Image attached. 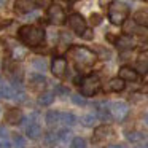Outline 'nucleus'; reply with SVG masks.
<instances>
[{
	"label": "nucleus",
	"mask_w": 148,
	"mask_h": 148,
	"mask_svg": "<svg viewBox=\"0 0 148 148\" xmlns=\"http://www.w3.org/2000/svg\"><path fill=\"white\" fill-rule=\"evenodd\" d=\"M59 115H61V113L56 112V110H49V112L46 113V123H48V124H54V123H58L59 121Z\"/></svg>",
	"instance_id": "obj_23"
},
{
	"label": "nucleus",
	"mask_w": 148,
	"mask_h": 148,
	"mask_svg": "<svg viewBox=\"0 0 148 148\" xmlns=\"http://www.w3.org/2000/svg\"><path fill=\"white\" fill-rule=\"evenodd\" d=\"M45 140H46V143H54V142L58 140V135H56L54 132H48L46 137H45Z\"/></svg>",
	"instance_id": "obj_29"
},
{
	"label": "nucleus",
	"mask_w": 148,
	"mask_h": 148,
	"mask_svg": "<svg viewBox=\"0 0 148 148\" xmlns=\"http://www.w3.org/2000/svg\"><path fill=\"white\" fill-rule=\"evenodd\" d=\"M110 113H112V116L116 121H123L129 113V107L124 102H115L112 105V108H110Z\"/></svg>",
	"instance_id": "obj_7"
},
{
	"label": "nucleus",
	"mask_w": 148,
	"mask_h": 148,
	"mask_svg": "<svg viewBox=\"0 0 148 148\" xmlns=\"http://www.w3.org/2000/svg\"><path fill=\"white\" fill-rule=\"evenodd\" d=\"M34 67L35 69H38V70H45V61H42V59H35L34 61Z\"/></svg>",
	"instance_id": "obj_31"
},
{
	"label": "nucleus",
	"mask_w": 148,
	"mask_h": 148,
	"mask_svg": "<svg viewBox=\"0 0 148 148\" xmlns=\"http://www.w3.org/2000/svg\"><path fill=\"white\" fill-rule=\"evenodd\" d=\"M0 91H2V97H5V99H14L18 92L16 88L11 86V84H2Z\"/></svg>",
	"instance_id": "obj_16"
},
{
	"label": "nucleus",
	"mask_w": 148,
	"mask_h": 148,
	"mask_svg": "<svg viewBox=\"0 0 148 148\" xmlns=\"http://www.w3.org/2000/svg\"><path fill=\"white\" fill-rule=\"evenodd\" d=\"M72 148H86V142L81 137H75L72 140Z\"/></svg>",
	"instance_id": "obj_26"
},
{
	"label": "nucleus",
	"mask_w": 148,
	"mask_h": 148,
	"mask_svg": "<svg viewBox=\"0 0 148 148\" xmlns=\"http://www.w3.org/2000/svg\"><path fill=\"white\" fill-rule=\"evenodd\" d=\"M91 19H92V24H100L102 18H100L99 14H92V18H91Z\"/></svg>",
	"instance_id": "obj_34"
},
{
	"label": "nucleus",
	"mask_w": 148,
	"mask_h": 148,
	"mask_svg": "<svg viewBox=\"0 0 148 148\" xmlns=\"http://www.w3.org/2000/svg\"><path fill=\"white\" fill-rule=\"evenodd\" d=\"M72 102L77 103V105H84L86 100H84V97H81V96H72Z\"/></svg>",
	"instance_id": "obj_30"
},
{
	"label": "nucleus",
	"mask_w": 148,
	"mask_h": 148,
	"mask_svg": "<svg viewBox=\"0 0 148 148\" xmlns=\"http://www.w3.org/2000/svg\"><path fill=\"white\" fill-rule=\"evenodd\" d=\"M99 51L102 53V54H100V58H102V59H107V58H110V56H112V54H110L108 51H105V49H103V48H99Z\"/></svg>",
	"instance_id": "obj_33"
},
{
	"label": "nucleus",
	"mask_w": 148,
	"mask_h": 148,
	"mask_svg": "<svg viewBox=\"0 0 148 148\" xmlns=\"http://www.w3.org/2000/svg\"><path fill=\"white\" fill-rule=\"evenodd\" d=\"M108 135H112V129H110V126H100V127L96 129V138H105L108 137Z\"/></svg>",
	"instance_id": "obj_20"
},
{
	"label": "nucleus",
	"mask_w": 148,
	"mask_h": 148,
	"mask_svg": "<svg viewBox=\"0 0 148 148\" xmlns=\"http://www.w3.org/2000/svg\"><path fill=\"white\" fill-rule=\"evenodd\" d=\"M65 70H67V61L64 58H54L51 62V72L54 77L62 78L65 75Z\"/></svg>",
	"instance_id": "obj_8"
},
{
	"label": "nucleus",
	"mask_w": 148,
	"mask_h": 148,
	"mask_svg": "<svg viewBox=\"0 0 148 148\" xmlns=\"http://www.w3.org/2000/svg\"><path fill=\"white\" fill-rule=\"evenodd\" d=\"M129 14V8L127 5H124L123 2H118V0H113L108 7V19L112 24L115 26H119L126 21Z\"/></svg>",
	"instance_id": "obj_3"
},
{
	"label": "nucleus",
	"mask_w": 148,
	"mask_h": 148,
	"mask_svg": "<svg viewBox=\"0 0 148 148\" xmlns=\"http://www.w3.org/2000/svg\"><path fill=\"white\" fill-rule=\"evenodd\" d=\"M135 70L140 75L148 73V58L147 56H140V58L137 59V62H135Z\"/></svg>",
	"instance_id": "obj_15"
},
{
	"label": "nucleus",
	"mask_w": 148,
	"mask_h": 148,
	"mask_svg": "<svg viewBox=\"0 0 148 148\" xmlns=\"http://www.w3.org/2000/svg\"><path fill=\"white\" fill-rule=\"evenodd\" d=\"M69 26H70V29L73 30L75 34L83 35V32L86 30V21H84V18L81 16V14L73 13V14L69 16Z\"/></svg>",
	"instance_id": "obj_6"
},
{
	"label": "nucleus",
	"mask_w": 148,
	"mask_h": 148,
	"mask_svg": "<svg viewBox=\"0 0 148 148\" xmlns=\"http://www.w3.org/2000/svg\"><path fill=\"white\" fill-rule=\"evenodd\" d=\"M32 10H35V2L34 0H18L14 3V11L21 14L30 13Z\"/></svg>",
	"instance_id": "obj_9"
},
{
	"label": "nucleus",
	"mask_w": 148,
	"mask_h": 148,
	"mask_svg": "<svg viewBox=\"0 0 148 148\" xmlns=\"http://www.w3.org/2000/svg\"><path fill=\"white\" fill-rule=\"evenodd\" d=\"M147 2H148V0H147Z\"/></svg>",
	"instance_id": "obj_40"
},
{
	"label": "nucleus",
	"mask_w": 148,
	"mask_h": 148,
	"mask_svg": "<svg viewBox=\"0 0 148 148\" xmlns=\"http://www.w3.org/2000/svg\"><path fill=\"white\" fill-rule=\"evenodd\" d=\"M26 54H27V51L23 46H19V45L11 46V56H13L14 61H23V59L26 58Z\"/></svg>",
	"instance_id": "obj_17"
},
{
	"label": "nucleus",
	"mask_w": 148,
	"mask_h": 148,
	"mask_svg": "<svg viewBox=\"0 0 148 148\" xmlns=\"http://www.w3.org/2000/svg\"><path fill=\"white\" fill-rule=\"evenodd\" d=\"M100 89V80L97 75H88L81 80V92L84 97H92Z\"/></svg>",
	"instance_id": "obj_4"
},
{
	"label": "nucleus",
	"mask_w": 148,
	"mask_h": 148,
	"mask_svg": "<svg viewBox=\"0 0 148 148\" xmlns=\"http://www.w3.org/2000/svg\"><path fill=\"white\" fill-rule=\"evenodd\" d=\"M53 102H54V94H53V92L40 94V97H38V103H40V105H51Z\"/></svg>",
	"instance_id": "obj_19"
},
{
	"label": "nucleus",
	"mask_w": 148,
	"mask_h": 148,
	"mask_svg": "<svg viewBox=\"0 0 148 148\" xmlns=\"http://www.w3.org/2000/svg\"><path fill=\"white\" fill-rule=\"evenodd\" d=\"M5 119H7L8 124L16 126V124H19L21 119H23V112H21L19 108H10L7 112V115H5Z\"/></svg>",
	"instance_id": "obj_10"
},
{
	"label": "nucleus",
	"mask_w": 148,
	"mask_h": 148,
	"mask_svg": "<svg viewBox=\"0 0 148 148\" xmlns=\"http://www.w3.org/2000/svg\"><path fill=\"white\" fill-rule=\"evenodd\" d=\"M119 77L124 81H137L138 80L137 70H134V69H131V67H121L119 69Z\"/></svg>",
	"instance_id": "obj_11"
},
{
	"label": "nucleus",
	"mask_w": 148,
	"mask_h": 148,
	"mask_svg": "<svg viewBox=\"0 0 148 148\" xmlns=\"http://www.w3.org/2000/svg\"><path fill=\"white\" fill-rule=\"evenodd\" d=\"M107 89L108 91H113V92H119V91L124 89V80L121 77L119 78H112L107 84Z\"/></svg>",
	"instance_id": "obj_14"
},
{
	"label": "nucleus",
	"mask_w": 148,
	"mask_h": 148,
	"mask_svg": "<svg viewBox=\"0 0 148 148\" xmlns=\"http://www.w3.org/2000/svg\"><path fill=\"white\" fill-rule=\"evenodd\" d=\"M26 132L30 138H38L40 135H42V127H40V124H37V123H32L30 126H27Z\"/></svg>",
	"instance_id": "obj_18"
},
{
	"label": "nucleus",
	"mask_w": 148,
	"mask_h": 148,
	"mask_svg": "<svg viewBox=\"0 0 148 148\" xmlns=\"http://www.w3.org/2000/svg\"><path fill=\"white\" fill-rule=\"evenodd\" d=\"M14 145H16V148H24L26 140H24L21 135H14Z\"/></svg>",
	"instance_id": "obj_28"
},
{
	"label": "nucleus",
	"mask_w": 148,
	"mask_h": 148,
	"mask_svg": "<svg viewBox=\"0 0 148 148\" xmlns=\"http://www.w3.org/2000/svg\"><path fill=\"white\" fill-rule=\"evenodd\" d=\"M142 138H143V135H142L140 132H129L127 134V140L129 142H140Z\"/></svg>",
	"instance_id": "obj_27"
},
{
	"label": "nucleus",
	"mask_w": 148,
	"mask_h": 148,
	"mask_svg": "<svg viewBox=\"0 0 148 148\" xmlns=\"http://www.w3.org/2000/svg\"><path fill=\"white\" fill-rule=\"evenodd\" d=\"M97 118L102 119V121H108V119H110V110L100 107V108L97 110Z\"/></svg>",
	"instance_id": "obj_24"
},
{
	"label": "nucleus",
	"mask_w": 148,
	"mask_h": 148,
	"mask_svg": "<svg viewBox=\"0 0 148 148\" xmlns=\"http://www.w3.org/2000/svg\"><path fill=\"white\" fill-rule=\"evenodd\" d=\"M59 119L67 126H73L75 123H77V118H75V115H72V113H61V115H59Z\"/></svg>",
	"instance_id": "obj_21"
},
{
	"label": "nucleus",
	"mask_w": 148,
	"mask_h": 148,
	"mask_svg": "<svg viewBox=\"0 0 148 148\" xmlns=\"http://www.w3.org/2000/svg\"><path fill=\"white\" fill-rule=\"evenodd\" d=\"M115 45L119 49H131V48H134V38L131 35H121L119 38H116Z\"/></svg>",
	"instance_id": "obj_12"
},
{
	"label": "nucleus",
	"mask_w": 148,
	"mask_h": 148,
	"mask_svg": "<svg viewBox=\"0 0 148 148\" xmlns=\"http://www.w3.org/2000/svg\"><path fill=\"white\" fill-rule=\"evenodd\" d=\"M5 2H7V0H0V8H2V7L5 5Z\"/></svg>",
	"instance_id": "obj_36"
},
{
	"label": "nucleus",
	"mask_w": 148,
	"mask_h": 148,
	"mask_svg": "<svg viewBox=\"0 0 148 148\" xmlns=\"http://www.w3.org/2000/svg\"><path fill=\"white\" fill-rule=\"evenodd\" d=\"M19 40L27 46H38L45 40V30L37 26H23L18 32Z\"/></svg>",
	"instance_id": "obj_1"
},
{
	"label": "nucleus",
	"mask_w": 148,
	"mask_h": 148,
	"mask_svg": "<svg viewBox=\"0 0 148 148\" xmlns=\"http://www.w3.org/2000/svg\"><path fill=\"white\" fill-rule=\"evenodd\" d=\"M145 121H147V124H148V113H147V116H145Z\"/></svg>",
	"instance_id": "obj_38"
},
{
	"label": "nucleus",
	"mask_w": 148,
	"mask_h": 148,
	"mask_svg": "<svg viewBox=\"0 0 148 148\" xmlns=\"http://www.w3.org/2000/svg\"><path fill=\"white\" fill-rule=\"evenodd\" d=\"M134 21L137 24H140V26H143V27H148V14L145 13V11H138V13H135Z\"/></svg>",
	"instance_id": "obj_22"
},
{
	"label": "nucleus",
	"mask_w": 148,
	"mask_h": 148,
	"mask_svg": "<svg viewBox=\"0 0 148 148\" xmlns=\"http://www.w3.org/2000/svg\"><path fill=\"white\" fill-rule=\"evenodd\" d=\"M30 84L35 91H40L46 86V78L40 73H32L30 75Z\"/></svg>",
	"instance_id": "obj_13"
},
{
	"label": "nucleus",
	"mask_w": 148,
	"mask_h": 148,
	"mask_svg": "<svg viewBox=\"0 0 148 148\" xmlns=\"http://www.w3.org/2000/svg\"><path fill=\"white\" fill-rule=\"evenodd\" d=\"M48 21L51 24H56V26H61V24L65 23V13L59 5H51L48 8Z\"/></svg>",
	"instance_id": "obj_5"
},
{
	"label": "nucleus",
	"mask_w": 148,
	"mask_h": 148,
	"mask_svg": "<svg viewBox=\"0 0 148 148\" xmlns=\"http://www.w3.org/2000/svg\"><path fill=\"white\" fill-rule=\"evenodd\" d=\"M70 54L78 69H89L97 61V56L89 48H84V46H73L70 49Z\"/></svg>",
	"instance_id": "obj_2"
},
{
	"label": "nucleus",
	"mask_w": 148,
	"mask_h": 148,
	"mask_svg": "<svg viewBox=\"0 0 148 148\" xmlns=\"http://www.w3.org/2000/svg\"><path fill=\"white\" fill-rule=\"evenodd\" d=\"M81 37H83V38H86V40H91V38H92V30H91V29H86Z\"/></svg>",
	"instance_id": "obj_32"
},
{
	"label": "nucleus",
	"mask_w": 148,
	"mask_h": 148,
	"mask_svg": "<svg viewBox=\"0 0 148 148\" xmlns=\"http://www.w3.org/2000/svg\"><path fill=\"white\" fill-rule=\"evenodd\" d=\"M56 92H58V94H67L69 91L65 89V88H62V86H58V88H56Z\"/></svg>",
	"instance_id": "obj_35"
},
{
	"label": "nucleus",
	"mask_w": 148,
	"mask_h": 148,
	"mask_svg": "<svg viewBox=\"0 0 148 148\" xmlns=\"http://www.w3.org/2000/svg\"><path fill=\"white\" fill-rule=\"evenodd\" d=\"M81 123H83V126H86V127H91V126L96 123V116L94 115H84L83 118H81Z\"/></svg>",
	"instance_id": "obj_25"
},
{
	"label": "nucleus",
	"mask_w": 148,
	"mask_h": 148,
	"mask_svg": "<svg viewBox=\"0 0 148 148\" xmlns=\"http://www.w3.org/2000/svg\"><path fill=\"white\" fill-rule=\"evenodd\" d=\"M0 97H2V91H0Z\"/></svg>",
	"instance_id": "obj_39"
},
{
	"label": "nucleus",
	"mask_w": 148,
	"mask_h": 148,
	"mask_svg": "<svg viewBox=\"0 0 148 148\" xmlns=\"http://www.w3.org/2000/svg\"><path fill=\"white\" fill-rule=\"evenodd\" d=\"M108 148H121V147H118V145H112V147H108Z\"/></svg>",
	"instance_id": "obj_37"
}]
</instances>
